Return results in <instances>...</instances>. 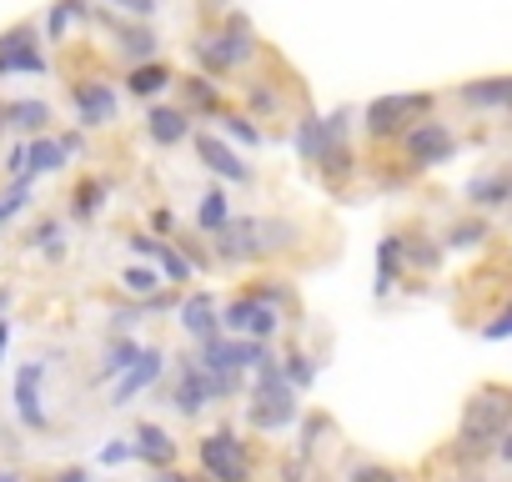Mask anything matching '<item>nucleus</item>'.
Returning <instances> with one entry per match:
<instances>
[{"label":"nucleus","mask_w":512,"mask_h":482,"mask_svg":"<svg viewBox=\"0 0 512 482\" xmlns=\"http://www.w3.org/2000/svg\"><path fill=\"white\" fill-rule=\"evenodd\" d=\"M507 427H512V382H482L462 407V422H457V437H452L447 457L472 467V462L497 452Z\"/></svg>","instance_id":"nucleus-1"},{"label":"nucleus","mask_w":512,"mask_h":482,"mask_svg":"<svg viewBox=\"0 0 512 482\" xmlns=\"http://www.w3.org/2000/svg\"><path fill=\"white\" fill-rule=\"evenodd\" d=\"M422 116H437V91H392V96H372L362 106V136L372 146H397V136L407 126H417Z\"/></svg>","instance_id":"nucleus-2"},{"label":"nucleus","mask_w":512,"mask_h":482,"mask_svg":"<svg viewBox=\"0 0 512 482\" xmlns=\"http://www.w3.org/2000/svg\"><path fill=\"white\" fill-rule=\"evenodd\" d=\"M302 417V407H297V392L287 387V377H282V367H277V357L272 362H262L251 372V402H246V422L256 427V432H287L292 422Z\"/></svg>","instance_id":"nucleus-3"},{"label":"nucleus","mask_w":512,"mask_h":482,"mask_svg":"<svg viewBox=\"0 0 512 482\" xmlns=\"http://www.w3.org/2000/svg\"><path fill=\"white\" fill-rule=\"evenodd\" d=\"M397 151H402V176H422V171L447 166V161L462 151V141H457L452 121H442V116H422L417 126H407V131L397 136Z\"/></svg>","instance_id":"nucleus-4"},{"label":"nucleus","mask_w":512,"mask_h":482,"mask_svg":"<svg viewBox=\"0 0 512 482\" xmlns=\"http://www.w3.org/2000/svg\"><path fill=\"white\" fill-rule=\"evenodd\" d=\"M216 322H221V337H246V342H267V347L287 332V317L267 302H256L251 292L216 302Z\"/></svg>","instance_id":"nucleus-5"},{"label":"nucleus","mask_w":512,"mask_h":482,"mask_svg":"<svg viewBox=\"0 0 512 482\" xmlns=\"http://www.w3.org/2000/svg\"><path fill=\"white\" fill-rule=\"evenodd\" d=\"M196 467L206 482H256V462L231 427H216L196 442Z\"/></svg>","instance_id":"nucleus-6"},{"label":"nucleus","mask_w":512,"mask_h":482,"mask_svg":"<svg viewBox=\"0 0 512 482\" xmlns=\"http://www.w3.org/2000/svg\"><path fill=\"white\" fill-rule=\"evenodd\" d=\"M91 21L106 31V46H111V56H116L126 71H131V66H146V61H161V36H156L146 21H126V16H116V11H106V6H96Z\"/></svg>","instance_id":"nucleus-7"},{"label":"nucleus","mask_w":512,"mask_h":482,"mask_svg":"<svg viewBox=\"0 0 512 482\" xmlns=\"http://www.w3.org/2000/svg\"><path fill=\"white\" fill-rule=\"evenodd\" d=\"M51 56H46V41H41V26L36 16L16 21L0 31V76H51Z\"/></svg>","instance_id":"nucleus-8"},{"label":"nucleus","mask_w":512,"mask_h":482,"mask_svg":"<svg viewBox=\"0 0 512 482\" xmlns=\"http://www.w3.org/2000/svg\"><path fill=\"white\" fill-rule=\"evenodd\" d=\"M312 171L327 181V191H347L352 176H357V151H352V111H332L327 116V141H322V156L312 161Z\"/></svg>","instance_id":"nucleus-9"},{"label":"nucleus","mask_w":512,"mask_h":482,"mask_svg":"<svg viewBox=\"0 0 512 482\" xmlns=\"http://www.w3.org/2000/svg\"><path fill=\"white\" fill-rule=\"evenodd\" d=\"M236 101H241V116L251 121H287L292 106H307V96H287V86L267 71L236 76Z\"/></svg>","instance_id":"nucleus-10"},{"label":"nucleus","mask_w":512,"mask_h":482,"mask_svg":"<svg viewBox=\"0 0 512 482\" xmlns=\"http://www.w3.org/2000/svg\"><path fill=\"white\" fill-rule=\"evenodd\" d=\"M277 352L267 347V342H246V337H211V342H201L196 347V367L201 372H221V377H246V372H256L262 362H272Z\"/></svg>","instance_id":"nucleus-11"},{"label":"nucleus","mask_w":512,"mask_h":482,"mask_svg":"<svg viewBox=\"0 0 512 482\" xmlns=\"http://www.w3.org/2000/svg\"><path fill=\"white\" fill-rule=\"evenodd\" d=\"M71 111H76V131H106L121 121V91L101 76H76L66 81Z\"/></svg>","instance_id":"nucleus-12"},{"label":"nucleus","mask_w":512,"mask_h":482,"mask_svg":"<svg viewBox=\"0 0 512 482\" xmlns=\"http://www.w3.org/2000/svg\"><path fill=\"white\" fill-rule=\"evenodd\" d=\"M191 151H196V161H201L216 181H231V186H241V191L256 186V166H251L231 141H221L211 126H196V131H191Z\"/></svg>","instance_id":"nucleus-13"},{"label":"nucleus","mask_w":512,"mask_h":482,"mask_svg":"<svg viewBox=\"0 0 512 482\" xmlns=\"http://www.w3.org/2000/svg\"><path fill=\"white\" fill-rule=\"evenodd\" d=\"M251 226H256V267H262V262H282V257L302 252V241H307V221L292 216V211L251 216Z\"/></svg>","instance_id":"nucleus-14"},{"label":"nucleus","mask_w":512,"mask_h":482,"mask_svg":"<svg viewBox=\"0 0 512 482\" xmlns=\"http://www.w3.org/2000/svg\"><path fill=\"white\" fill-rule=\"evenodd\" d=\"M41 382H46V362H41V357L21 362L11 402H16V417H21L26 432H51V412H46V392H41Z\"/></svg>","instance_id":"nucleus-15"},{"label":"nucleus","mask_w":512,"mask_h":482,"mask_svg":"<svg viewBox=\"0 0 512 482\" xmlns=\"http://www.w3.org/2000/svg\"><path fill=\"white\" fill-rule=\"evenodd\" d=\"M166 362H171V357H166V347H146V352H141V357H136V362H131V367H126L116 382H111L106 407H131V402H136L146 387H156V382H161Z\"/></svg>","instance_id":"nucleus-16"},{"label":"nucleus","mask_w":512,"mask_h":482,"mask_svg":"<svg viewBox=\"0 0 512 482\" xmlns=\"http://www.w3.org/2000/svg\"><path fill=\"white\" fill-rule=\"evenodd\" d=\"M141 131H146V141H151V146L171 151V146L191 141L196 121H191L176 101H151V106H146V116H141Z\"/></svg>","instance_id":"nucleus-17"},{"label":"nucleus","mask_w":512,"mask_h":482,"mask_svg":"<svg viewBox=\"0 0 512 482\" xmlns=\"http://www.w3.org/2000/svg\"><path fill=\"white\" fill-rule=\"evenodd\" d=\"M176 106L191 116V121H216L221 111H226V91L216 86V81H206V76H176Z\"/></svg>","instance_id":"nucleus-18"},{"label":"nucleus","mask_w":512,"mask_h":482,"mask_svg":"<svg viewBox=\"0 0 512 482\" xmlns=\"http://www.w3.org/2000/svg\"><path fill=\"white\" fill-rule=\"evenodd\" d=\"M116 196V181L106 176V171H86V176H76V186H71V196H66V216L71 221H96L101 211H106V201Z\"/></svg>","instance_id":"nucleus-19"},{"label":"nucleus","mask_w":512,"mask_h":482,"mask_svg":"<svg viewBox=\"0 0 512 482\" xmlns=\"http://www.w3.org/2000/svg\"><path fill=\"white\" fill-rule=\"evenodd\" d=\"M176 322H181V332L201 347V342H211V337H221V322H216V297L211 292H186L181 302H176Z\"/></svg>","instance_id":"nucleus-20"},{"label":"nucleus","mask_w":512,"mask_h":482,"mask_svg":"<svg viewBox=\"0 0 512 482\" xmlns=\"http://www.w3.org/2000/svg\"><path fill=\"white\" fill-rule=\"evenodd\" d=\"M171 407L181 412V417H201L206 407H211V382H206V372L186 357L181 367H176V377H171Z\"/></svg>","instance_id":"nucleus-21"},{"label":"nucleus","mask_w":512,"mask_h":482,"mask_svg":"<svg viewBox=\"0 0 512 482\" xmlns=\"http://www.w3.org/2000/svg\"><path fill=\"white\" fill-rule=\"evenodd\" d=\"M131 457H136V462H146L151 472H166V467H176L181 447H176V437H171L161 422H141V427H136V437H131Z\"/></svg>","instance_id":"nucleus-22"},{"label":"nucleus","mask_w":512,"mask_h":482,"mask_svg":"<svg viewBox=\"0 0 512 482\" xmlns=\"http://www.w3.org/2000/svg\"><path fill=\"white\" fill-rule=\"evenodd\" d=\"M171 86H176V66H171L166 56H161V61H146V66H131V71H126V81H121V91H126V96H136V101H146V106H151V101H161Z\"/></svg>","instance_id":"nucleus-23"},{"label":"nucleus","mask_w":512,"mask_h":482,"mask_svg":"<svg viewBox=\"0 0 512 482\" xmlns=\"http://www.w3.org/2000/svg\"><path fill=\"white\" fill-rule=\"evenodd\" d=\"M91 0H51V11L41 21V41L46 46H71V26H91Z\"/></svg>","instance_id":"nucleus-24"},{"label":"nucleus","mask_w":512,"mask_h":482,"mask_svg":"<svg viewBox=\"0 0 512 482\" xmlns=\"http://www.w3.org/2000/svg\"><path fill=\"white\" fill-rule=\"evenodd\" d=\"M56 121L51 101H36V96H21V101H0V126H16L26 141L31 136H46Z\"/></svg>","instance_id":"nucleus-25"},{"label":"nucleus","mask_w":512,"mask_h":482,"mask_svg":"<svg viewBox=\"0 0 512 482\" xmlns=\"http://www.w3.org/2000/svg\"><path fill=\"white\" fill-rule=\"evenodd\" d=\"M452 96L467 111H507L512 106V76H477V81H462Z\"/></svg>","instance_id":"nucleus-26"},{"label":"nucleus","mask_w":512,"mask_h":482,"mask_svg":"<svg viewBox=\"0 0 512 482\" xmlns=\"http://www.w3.org/2000/svg\"><path fill=\"white\" fill-rule=\"evenodd\" d=\"M467 201H472V211H477V216L502 211V206L512 201V171H497V166L477 171V176L467 181Z\"/></svg>","instance_id":"nucleus-27"},{"label":"nucleus","mask_w":512,"mask_h":482,"mask_svg":"<svg viewBox=\"0 0 512 482\" xmlns=\"http://www.w3.org/2000/svg\"><path fill=\"white\" fill-rule=\"evenodd\" d=\"M231 216H236L231 191H226L221 181H211V186L196 196V216H191V226H196V236H216V231H221Z\"/></svg>","instance_id":"nucleus-28"},{"label":"nucleus","mask_w":512,"mask_h":482,"mask_svg":"<svg viewBox=\"0 0 512 482\" xmlns=\"http://www.w3.org/2000/svg\"><path fill=\"white\" fill-rule=\"evenodd\" d=\"M26 252H41L46 262H66V252H71L66 216H36L26 231Z\"/></svg>","instance_id":"nucleus-29"},{"label":"nucleus","mask_w":512,"mask_h":482,"mask_svg":"<svg viewBox=\"0 0 512 482\" xmlns=\"http://www.w3.org/2000/svg\"><path fill=\"white\" fill-rule=\"evenodd\" d=\"M402 267L432 277V272L442 267V241H437L432 231H422V226H407V231H402Z\"/></svg>","instance_id":"nucleus-30"},{"label":"nucleus","mask_w":512,"mask_h":482,"mask_svg":"<svg viewBox=\"0 0 512 482\" xmlns=\"http://www.w3.org/2000/svg\"><path fill=\"white\" fill-rule=\"evenodd\" d=\"M66 166H71V156L61 151L56 131H46V136H31V141H26V176H31V181H41V176H61Z\"/></svg>","instance_id":"nucleus-31"},{"label":"nucleus","mask_w":512,"mask_h":482,"mask_svg":"<svg viewBox=\"0 0 512 482\" xmlns=\"http://www.w3.org/2000/svg\"><path fill=\"white\" fill-rule=\"evenodd\" d=\"M402 272H407V267H402V231H387V236L377 241V287H372V297L387 302Z\"/></svg>","instance_id":"nucleus-32"},{"label":"nucleus","mask_w":512,"mask_h":482,"mask_svg":"<svg viewBox=\"0 0 512 482\" xmlns=\"http://www.w3.org/2000/svg\"><path fill=\"white\" fill-rule=\"evenodd\" d=\"M221 141H231L236 151H256V146H267V131L262 126H256L251 116H241L236 106H226L221 116H216V126H211Z\"/></svg>","instance_id":"nucleus-33"},{"label":"nucleus","mask_w":512,"mask_h":482,"mask_svg":"<svg viewBox=\"0 0 512 482\" xmlns=\"http://www.w3.org/2000/svg\"><path fill=\"white\" fill-rule=\"evenodd\" d=\"M322 141H327V116L312 111V106H302L297 121H292V146H297V156L312 166V161L322 156Z\"/></svg>","instance_id":"nucleus-34"},{"label":"nucleus","mask_w":512,"mask_h":482,"mask_svg":"<svg viewBox=\"0 0 512 482\" xmlns=\"http://www.w3.org/2000/svg\"><path fill=\"white\" fill-rule=\"evenodd\" d=\"M146 352V342H136V337H111L106 347H101V367H96V382H116L136 357Z\"/></svg>","instance_id":"nucleus-35"},{"label":"nucleus","mask_w":512,"mask_h":482,"mask_svg":"<svg viewBox=\"0 0 512 482\" xmlns=\"http://www.w3.org/2000/svg\"><path fill=\"white\" fill-rule=\"evenodd\" d=\"M246 292H251L256 302H267V307H277V312H282L287 322H292V317H302V302H297V287H292L287 277H262V282H251Z\"/></svg>","instance_id":"nucleus-36"},{"label":"nucleus","mask_w":512,"mask_h":482,"mask_svg":"<svg viewBox=\"0 0 512 482\" xmlns=\"http://www.w3.org/2000/svg\"><path fill=\"white\" fill-rule=\"evenodd\" d=\"M482 241H492V226H487V216H457L447 231H442V252L452 247V252H472V247H482Z\"/></svg>","instance_id":"nucleus-37"},{"label":"nucleus","mask_w":512,"mask_h":482,"mask_svg":"<svg viewBox=\"0 0 512 482\" xmlns=\"http://www.w3.org/2000/svg\"><path fill=\"white\" fill-rule=\"evenodd\" d=\"M116 287H121L131 302H151V297H161V292H166L161 272H156V267H146V262H136V267H121V272H116Z\"/></svg>","instance_id":"nucleus-38"},{"label":"nucleus","mask_w":512,"mask_h":482,"mask_svg":"<svg viewBox=\"0 0 512 482\" xmlns=\"http://www.w3.org/2000/svg\"><path fill=\"white\" fill-rule=\"evenodd\" d=\"M146 267H156V272H161V282H166V287H176V292H181V287L191 282V267H186V257H181V252L171 247V241H156V247H151V262H146Z\"/></svg>","instance_id":"nucleus-39"},{"label":"nucleus","mask_w":512,"mask_h":482,"mask_svg":"<svg viewBox=\"0 0 512 482\" xmlns=\"http://www.w3.org/2000/svg\"><path fill=\"white\" fill-rule=\"evenodd\" d=\"M277 367H282V377H287V387L302 397L312 382H317V362L302 352V347H287V352H277Z\"/></svg>","instance_id":"nucleus-40"},{"label":"nucleus","mask_w":512,"mask_h":482,"mask_svg":"<svg viewBox=\"0 0 512 482\" xmlns=\"http://www.w3.org/2000/svg\"><path fill=\"white\" fill-rule=\"evenodd\" d=\"M31 196H36V181H31V176L6 181V191H0V226H6L11 216H21V211L31 206Z\"/></svg>","instance_id":"nucleus-41"},{"label":"nucleus","mask_w":512,"mask_h":482,"mask_svg":"<svg viewBox=\"0 0 512 482\" xmlns=\"http://www.w3.org/2000/svg\"><path fill=\"white\" fill-rule=\"evenodd\" d=\"M106 11H116V16H126V21H156L161 16V0H101Z\"/></svg>","instance_id":"nucleus-42"},{"label":"nucleus","mask_w":512,"mask_h":482,"mask_svg":"<svg viewBox=\"0 0 512 482\" xmlns=\"http://www.w3.org/2000/svg\"><path fill=\"white\" fill-rule=\"evenodd\" d=\"M347 482H402V472L387 467V462H377V457H362V462L347 472Z\"/></svg>","instance_id":"nucleus-43"},{"label":"nucleus","mask_w":512,"mask_h":482,"mask_svg":"<svg viewBox=\"0 0 512 482\" xmlns=\"http://www.w3.org/2000/svg\"><path fill=\"white\" fill-rule=\"evenodd\" d=\"M146 226H151L156 241H171V236H176V211H171V206H151V211H146Z\"/></svg>","instance_id":"nucleus-44"},{"label":"nucleus","mask_w":512,"mask_h":482,"mask_svg":"<svg viewBox=\"0 0 512 482\" xmlns=\"http://www.w3.org/2000/svg\"><path fill=\"white\" fill-rule=\"evenodd\" d=\"M482 337H487V342H502V337H512V302H507L502 312H492V322H482Z\"/></svg>","instance_id":"nucleus-45"},{"label":"nucleus","mask_w":512,"mask_h":482,"mask_svg":"<svg viewBox=\"0 0 512 482\" xmlns=\"http://www.w3.org/2000/svg\"><path fill=\"white\" fill-rule=\"evenodd\" d=\"M0 171H6V181H21L26 176V141H16L6 151V161H0Z\"/></svg>","instance_id":"nucleus-46"},{"label":"nucleus","mask_w":512,"mask_h":482,"mask_svg":"<svg viewBox=\"0 0 512 482\" xmlns=\"http://www.w3.org/2000/svg\"><path fill=\"white\" fill-rule=\"evenodd\" d=\"M56 141H61V151H66L71 161H76V156H91V141H86V131H61Z\"/></svg>","instance_id":"nucleus-47"},{"label":"nucleus","mask_w":512,"mask_h":482,"mask_svg":"<svg viewBox=\"0 0 512 482\" xmlns=\"http://www.w3.org/2000/svg\"><path fill=\"white\" fill-rule=\"evenodd\" d=\"M121 462H131V442L111 437V442L101 447V467H121Z\"/></svg>","instance_id":"nucleus-48"},{"label":"nucleus","mask_w":512,"mask_h":482,"mask_svg":"<svg viewBox=\"0 0 512 482\" xmlns=\"http://www.w3.org/2000/svg\"><path fill=\"white\" fill-rule=\"evenodd\" d=\"M56 482H91V472H86V467H61Z\"/></svg>","instance_id":"nucleus-49"},{"label":"nucleus","mask_w":512,"mask_h":482,"mask_svg":"<svg viewBox=\"0 0 512 482\" xmlns=\"http://www.w3.org/2000/svg\"><path fill=\"white\" fill-rule=\"evenodd\" d=\"M11 332H16V327H11V317H0V362H6V347H11Z\"/></svg>","instance_id":"nucleus-50"},{"label":"nucleus","mask_w":512,"mask_h":482,"mask_svg":"<svg viewBox=\"0 0 512 482\" xmlns=\"http://www.w3.org/2000/svg\"><path fill=\"white\" fill-rule=\"evenodd\" d=\"M497 462H512V427H507V437L497 442Z\"/></svg>","instance_id":"nucleus-51"},{"label":"nucleus","mask_w":512,"mask_h":482,"mask_svg":"<svg viewBox=\"0 0 512 482\" xmlns=\"http://www.w3.org/2000/svg\"><path fill=\"white\" fill-rule=\"evenodd\" d=\"M0 482H26V477H21L16 467H0Z\"/></svg>","instance_id":"nucleus-52"},{"label":"nucleus","mask_w":512,"mask_h":482,"mask_svg":"<svg viewBox=\"0 0 512 482\" xmlns=\"http://www.w3.org/2000/svg\"><path fill=\"white\" fill-rule=\"evenodd\" d=\"M151 482H176V467H166V472H151Z\"/></svg>","instance_id":"nucleus-53"},{"label":"nucleus","mask_w":512,"mask_h":482,"mask_svg":"<svg viewBox=\"0 0 512 482\" xmlns=\"http://www.w3.org/2000/svg\"><path fill=\"white\" fill-rule=\"evenodd\" d=\"M176 482H206V477H181V472H176Z\"/></svg>","instance_id":"nucleus-54"},{"label":"nucleus","mask_w":512,"mask_h":482,"mask_svg":"<svg viewBox=\"0 0 512 482\" xmlns=\"http://www.w3.org/2000/svg\"><path fill=\"white\" fill-rule=\"evenodd\" d=\"M0 141H6V126H0Z\"/></svg>","instance_id":"nucleus-55"},{"label":"nucleus","mask_w":512,"mask_h":482,"mask_svg":"<svg viewBox=\"0 0 512 482\" xmlns=\"http://www.w3.org/2000/svg\"><path fill=\"white\" fill-rule=\"evenodd\" d=\"M507 116H512V106H507Z\"/></svg>","instance_id":"nucleus-56"},{"label":"nucleus","mask_w":512,"mask_h":482,"mask_svg":"<svg viewBox=\"0 0 512 482\" xmlns=\"http://www.w3.org/2000/svg\"><path fill=\"white\" fill-rule=\"evenodd\" d=\"M507 171H512V166H507Z\"/></svg>","instance_id":"nucleus-57"}]
</instances>
